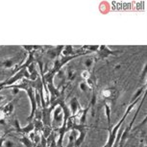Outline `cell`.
Listing matches in <instances>:
<instances>
[{
	"mask_svg": "<svg viewBox=\"0 0 147 147\" xmlns=\"http://www.w3.org/2000/svg\"><path fill=\"white\" fill-rule=\"evenodd\" d=\"M140 97H138V98L135 99V101H134V102H132V103L129 105L128 108H127V110H126L125 113H124V115L122 116V118L118 121V123L116 124V125H115V127H113V129H108V130H109V132H110V134H109V140H108V142L106 143L108 147H113V144H115L116 136H117V133H118V131H119V129L121 128L122 124L124 123V120H125L126 117L128 116L129 113L131 112L133 108L135 107V105L137 104L138 101H140Z\"/></svg>",
	"mask_w": 147,
	"mask_h": 147,
	"instance_id": "obj_1",
	"label": "cell"
},
{
	"mask_svg": "<svg viewBox=\"0 0 147 147\" xmlns=\"http://www.w3.org/2000/svg\"><path fill=\"white\" fill-rule=\"evenodd\" d=\"M61 112H62V108L61 107H59L54 112V121L55 122H61L63 120V115H62V113H61Z\"/></svg>",
	"mask_w": 147,
	"mask_h": 147,
	"instance_id": "obj_6",
	"label": "cell"
},
{
	"mask_svg": "<svg viewBox=\"0 0 147 147\" xmlns=\"http://www.w3.org/2000/svg\"><path fill=\"white\" fill-rule=\"evenodd\" d=\"M0 110H1V112L3 113L4 116L10 115L11 113H13V102H9V103L5 105L4 107L0 108Z\"/></svg>",
	"mask_w": 147,
	"mask_h": 147,
	"instance_id": "obj_3",
	"label": "cell"
},
{
	"mask_svg": "<svg viewBox=\"0 0 147 147\" xmlns=\"http://www.w3.org/2000/svg\"><path fill=\"white\" fill-rule=\"evenodd\" d=\"M83 77H84L85 79H88V77H90V73H88V71H84V72H83Z\"/></svg>",
	"mask_w": 147,
	"mask_h": 147,
	"instance_id": "obj_10",
	"label": "cell"
},
{
	"mask_svg": "<svg viewBox=\"0 0 147 147\" xmlns=\"http://www.w3.org/2000/svg\"><path fill=\"white\" fill-rule=\"evenodd\" d=\"M0 138H1V131H0Z\"/></svg>",
	"mask_w": 147,
	"mask_h": 147,
	"instance_id": "obj_13",
	"label": "cell"
},
{
	"mask_svg": "<svg viewBox=\"0 0 147 147\" xmlns=\"http://www.w3.org/2000/svg\"><path fill=\"white\" fill-rule=\"evenodd\" d=\"M19 140H20L21 142L23 143L26 147H34V143H33L32 141L30 140V138H29L22 137V138H19Z\"/></svg>",
	"mask_w": 147,
	"mask_h": 147,
	"instance_id": "obj_7",
	"label": "cell"
},
{
	"mask_svg": "<svg viewBox=\"0 0 147 147\" xmlns=\"http://www.w3.org/2000/svg\"><path fill=\"white\" fill-rule=\"evenodd\" d=\"M91 63H92V61H91L90 59H88V60L87 61V62H86L85 65H86V66H90V65H91Z\"/></svg>",
	"mask_w": 147,
	"mask_h": 147,
	"instance_id": "obj_11",
	"label": "cell"
},
{
	"mask_svg": "<svg viewBox=\"0 0 147 147\" xmlns=\"http://www.w3.org/2000/svg\"><path fill=\"white\" fill-rule=\"evenodd\" d=\"M27 91V94L29 96V99H30V103H31V113H30V116L28 117V120L30 121L31 119L34 118L35 116V113L37 112V102H36V97H35V92L33 90V88L30 87L28 90H26Z\"/></svg>",
	"mask_w": 147,
	"mask_h": 147,
	"instance_id": "obj_2",
	"label": "cell"
},
{
	"mask_svg": "<svg viewBox=\"0 0 147 147\" xmlns=\"http://www.w3.org/2000/svg\"><path fill=\"white\" fill-rule=\"evenodd\" d=\"M5 98V96H0V101H2Z\"/></svg>",
	"mask_w": 147,
	"mask_h": 147,
	"instance_id": "obj_12",
	"label": "cell"
},
{
	"mask_svg": "<svg viewBox=\"0 0 147 147\" xmlns=\"http://www.w3.org/2000/svg\"><path fill=\"white\" fill-rule=\"evenodd\" d=\"M3 146L4 147H15V143L11 140H6V138H5V140L3 142Z\"/></svg>",
	"mask_w": 147,
	"mask_h": 147,
	"instance_id": "obj_9",
	"label": "cell"
},
{
	"mask_svg": "<svg viewBox=\"0 0 147 147\" xmlns=\"http://www.w3.org/2000/svg\"><path fill=\"white\" fill-rule=\"evenodd\" d=\"M77 138V133L75 130H72L69 134V138H68V144L66 147H74L75 146V141Z\"/></svg>",
	"mask_w": 147,
	"mask_h": 147,
	"instance_id": "obj_4",
	"label": "cell"
},
{
	"mask_svg": "<svg viewBox=\"0 0 147 147\" xmlns=\"http://www.w3.org/2000/svg\"><path fill=\"white\" fill-rule=\"evenodd\" d=\"M70 108H71V113H73V115H75L77 111L80 109L79 102H78V100H77L76 97H74V98L71 100V102H70Z\"/></svg>",
	"mask_w": 147,
	"mask_h": 147,
	"instance_id": "obj_5",
	"label": "cell"
},
{
	"mask_svg": "<svg viewBox=\"0 0 147 147\" xmlns=\"http://www.w3.org/2000/svg\"><path fill=\"white\" fill-rule=\"evenodd\" d=\"M105 110H106L107 120H108V123H109V129H111V109L108 104H105Z\"/></svg>",
	"mask_w": 147,
	"mask_h": 147,
	"instance_id": "obj_8",
	"label": "cell"
}]
</instances>
